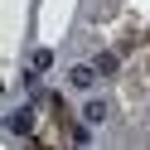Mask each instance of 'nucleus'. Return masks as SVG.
<instances>
[{
  "label": "nucleus",
  "instance_id": "f257e3e1",
  "mask_svg": "<svg viewBox=\"0 0 150 150\" xmlns=\"http://www.w3.org/2000/svg\"><path fill=\"white\" fill-rule=\"evenodd\" d=\"M68 82H73V87H78V92H87V87H97V68H87V63H73V68H68Z\"/></svg>",
  "mask_w": 150,
  "mask_h": 150
},
{
  "label": "nucleus",
  "instance_id": "f03ea898",
  "mask_svg": "<svg viewBox=\"0 0 150 150\" xmlns=\"http://www.w3.org/2000/svg\"><path fill=\"white\" fill-rule=\"evenodd\" d=\"M10 131H15V136H34V111H15V116H10Z\"/></svg>",
  "mask_w": 150,
  "mask_h": 150
},
{
  "label": "nucleus",
  "instance_id": "7ed1b4c3",
  "mask_svg": "<svg viewBox=\"0 0 150 150\" xmlns=\"http://www.w3.org/2000/svg\"><path fill=\"white\" fill-rule=\"evenodd\" d=\"M82 121H87V126H97V121H107V102H87V111H82Z\"/></svg>",
  "mask_w": 150,
  "mask_h": 150
},
{
  "label": "nucleus",
  "instance_id": "20e7f679",
  "mask_svg": "<svg viewBox=\"0 0 150 150\" xmlns=\"http://www.w3.org/2000/svg\"><path fill=\"white\" fill-rule=\"evenodd\" d=\"M116 68H121L116 53H102V58H97V73H102V78H116Z\"/></svg>",
  "mask_w": 150,
  "mask_h": 150
},
{
  "label": "nucleus",
  "instance_id": "39448f33",
  "mask_svg": "<svg viewBox=\"0 0 150 150\" xmlns=\"http://www.w3.org/2000/svg\"><path fill=\"white\" fill-rule=\"evenodd\" d=\"M49 63H53V53H49V49H39V53H34V68H29V73H44Z\"/></svg>",
  "mask_w": 150,
  "mask_h": 150
}]
</instances>
